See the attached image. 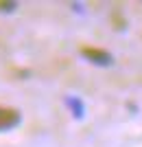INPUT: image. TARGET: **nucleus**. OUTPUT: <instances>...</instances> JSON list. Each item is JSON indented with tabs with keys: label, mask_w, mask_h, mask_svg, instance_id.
<instances>
[{
	"label": "nucleus",
	"mask_w": 142,
	"mask_h": 147,
	"mask_svg": "<svg viewBox=\"0 0 142 147\" xmlns=\"http://www.w3.org/2000/svg\"><path fill=\"white\" fill-rule=\"evenodd\" d=\"M13 121H15V114H13V110H0V127L11 125Z\"/></svg>",
	"instance_id": "nucleus-1"
}]
</instances>
